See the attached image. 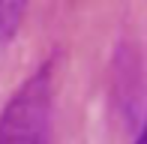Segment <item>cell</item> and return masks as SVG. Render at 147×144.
I'll return each instance as SVG.
<instances>
[{
  "label": "cell",
  "instance_id": "cell-1",
  "mask_svg": "<svg viewBox=\"0 0 147 144\" xmlns=\"http://www.w3.org/2000/svg\"><path fill=\"white\" fill-rule=\"evenodd\" d=\"M54 129V57L9 96L0 114V144H51Z\"/></svg>",
  "mask_w": 147,
  "mask_h": 144
},
{
  "label": "cell",
  "instance_id": "cell-2",
  "mask_svg": "<svg viewBox=\"0 0 147 144\" xmlns=\"http://www.w3.org/2000/svg\"><path fill=\"white\" fill-rule=\"evenodd\" d=\"M27 12V0H0V42L18 33Z\"/></svg>",
  "mask_w": 147,
  "mask_h": 144
},
{
  "label": "cell",
  "instance_id": "cell-3",
  "mask_svg": "<svg viewBox=\"0 0 147 144\" xmlns=\"http://www.w3.org/2000/svg\"><path fill=\"white\" fill-rule=\"evenodd\" d=\"M132 144H147V117H144V123H141V129H138V135H135Z\"/></svg>",
  "mask_w": 147,
  "mask_h": 144
}]
</instances>
